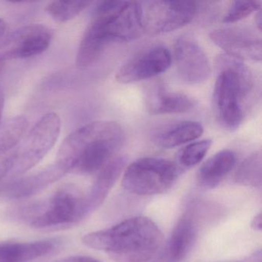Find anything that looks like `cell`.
<instances>
[{"instance_id":"6da1fadb","label":"cell","mask_w":262,"mask_h":262,"mask_svg":"<svg viewBox=\"0 0 262 262\" xmlns=\"http://www.w3.org/2000/svg\"><path fill=\"white\" fill-rule=\"evenodd\" d=\"M125 133L117 122L96 121L69 135L58 151L56 165L65 174L98 173L123 145Z\"/></svg>"},{"instance_id":"7a4b0ae2","label":"cell","mask_w":262,"mask_h":262,"mask_svg":"<svg viewBox=\"0 0 262 262\" xmlns=\"http://www.w3.org/2000/svg\"><path fill=\"white\" fill-rule=\"evenodd\" d=\"M143 31L139 2L100 3L81 39L78 55L85 62H96L108 44L134 40Z\"/></svg>"},{"instance_id":"3957f363","label":"cell","mask_w":262,"mask_h":262,"mask_svg":"<svg viewBox=\"0 0 262 262\" xmlns=\"http://www.w3.org/2000/svg\"><path fill=\"white\" fill-rule=\"evenodd\" d=\"M163 235L151 219L130 217L114 226L89 233L82 237L85 246L105 251L122 262H146L162 246Z\"/></svg>"},{"instance_id":"277c9868","label":"cell","mask_w":262,"mask_h":262,"mask_svg":"<svg viewBox=\"0 0 262 262\" xmlns=\"http://www.w3.org/2000/svg\"><path fill=\"white\" fill-rule=\"evenodd\" d=\"M216 78L213 94L214 113L223 128L234 131L242 125L245 105L251 99L254 79L242 61L228 55L216 60Z\"/></svg>"},{"instance_id":"5b68a950","label":"cell","mask_w":262,"mask_h":262,"mask_svg":"<svg viewBox=\"0 0 262 262\" xmlns=\"http://www.w3.org/2000/svg\"><path fill=\"white\" fill-rule=\"evenodd\" d=\"M17 214L37 229L69 228L89 215L85 196L70 185L58 190L47 201L24 207Z\"/></svg>"},{"instance_id":"8992f818","label":"cell","mask_w":262,"mask_h":262,"mask_svg":"<svg viewBox=\"0 0 262 262\" xmlns=\"http://www.w3.org/2000/svg\"><path fill=\"white\" fill-rule=\"evenodd\" d=\"M174 162L159 158H142L128 165L122 177V186L138 195L166 192L179 176Z\"/></svg>"},{"instance_id":"52a82bcc","label":"cell","mask_w":262,"mask_h":262,"mask_svg":"<svg viewBox=\"0 0 262 262\" xmlns=\"http://www.w3.org/2000/svg\"><path fill=\"white\" fill-rule=\"evenodd\" d=\"M61 120L55 113L44 115L30 130L20 148L9 158L10 172L21 174L39 163L57 142Z\"/></svg>"},{"instance_id":"ba28073f","label":"cell","mask_w":262,"mask_h":262,"mask_svg":"<svg viewBox=\"0 0 262 262\" xmlns=\"http://www.w3.org/2000/svg\"><path fill=\"white\" fill-rule=\"evenodd\" d=\"M139 5L143 30L151 34L182 28L193 20L199 9L191 1H145Z\"/></svg>"},{"instance_id":"9c48e42d","label":"cell","mask_w":262,"mask_h":262,"mask_svg":"<svg viewBox=\"0 0 262 262\" xmlns=\"http://www.w3.org/2000/svg\"><path fill=\"white\" fill-rule=\"evenodd\" d=\"M171 56L162 46L150 47L133 56L118 71L116 79L122 84L133 83L156 77L168 70Z\"/></svg>"},{"instance_id":"30bf717a","label":"cell","mask_w":262,"mask_h":262,"mask_svg":"<svg viewBox=\"0 0 262 262\" xmlns=\"http://www.w3.org/2000/svg\"><path fill=\"white\" fill-rule=\"evenodd\" d=\"M174 58L178 74L189 85L206 82L211 75V66L205 52L190 37L179 38L174 47Z\"/></svg>"},{"instance_id":"8fae6325","label":"cell","mask_w":262,"mask_h":262,"mask_svg":"<svg viewBox=\"0 0 262 262\" xmlns=\"http://www.w3.org/2000/svg\"><path fill=\"white\" fill-rule=\"evenodd\" d=\"M210 39L227 55L239 60L261 61V39L245 27H228L214 30Z\"/></svg>"},{"instance_id":"7c38bea8","label":"cell","mask_w":262,"mask_h":262,"mask_svg":"<svg viewBox=\"0 0 262 262\" xmlns=\"http://www.w3.org/2000/svg\"><path fill=\"white\" fill-rule=\"evenodd\" d=\"M53 38L51 29L42 24H31L19 29L12 37L11 48L0 56L7 59H24L42 54L50 47Z\"/></svg>"},{"instance_id":"4fadbf2b","label":"cell","mask_w":262,"mask_h":262,"mask_svg":"<svg viewBox=\"0 0 262 262\" xmlns=\"http://www.w3.org/2000/svg\"><path fill=\"white\" fill-rule=\"evenodd\" d=\"M145 100L147 112L152 116L188 113L194 107V100L189 96L169 91L161 84L147 90Z\"/></svg>"},{"instance_id":"5bb4252c","label":"cell","mask_w":262,"mask_h":262,"mask_svg":"<svg viewBox=\"0 0 262 262\" xmlns=\"http://www.w3.org/2000/svg\"><path fill=\"white\" fill-rule=\"evenodd\" d=\"M60 242L56 239L33 242H0V262H30L51 254Z\"/></svg>"},{"instance_id":"9a60e30c","label":"cell","mask_w":262,"mask_h":262,"mask_svg":"<svg viewBox=\"0 0 262 262\" xmlns=\"http://www.w3.org/2000/svg\"><path fill=\"white\" fill-rule=\"evenodd\" d=\"M125 163L126 159L125 157L114 158L98 172L90 193L85 196L88 214L96 211L103 203L110 190L120 177Z\"/></svg>"},{"instance_id":"2e32d148","label":"cell","mask_w":262,"mask_h":262,"mask_svg":"<svg viewBox=\"0 0 262 262\" xmlns=\"http://www.w3.org/2000/svg\"><path fill=\"white\" fill-rule=\"evenodd\" d=\"M198 225L191 214L182 216L174 226L167 244L166 255L170 262L183 260L198 237Z\"/></svg>"},{"instance_id":"e0dca14e","label":"cell","mask_w":262,"mask_h":262,"mask_svg":"<svg viewBox=\"0 0 262 262\" xmlns=\"http://www.w3.org/2000/svg\"><path fill=\"white\" fill-rule=\"evenodd\" d=\"M64 174L65 172L54 164L43 171L26 176L9 184L6 188L5 194L7 197L16 199L30 197L59 180Z\"/></svg>"},{"instance_id":"ac0fdd59","label":"cell","mask_w":262,"mask_h":262,"mask_svg":"<svg viewBox=\"0 0 262 262\" xmlns=\"http://www.w3.org/2000/svg\"><path fill=\"white\" fill-rule=\"evenodd\" d=\"M236 164V156L231 150H222L208 159L199 168L198 183L204 188L217 187L231 172Z\"/></svg>"},{"instance_id":"d6986e66","label":"cell","mask_w":262,"mask_h":262,"mask_svg":"<svg viewBox=\"0 0 262 262\" xmlns=\"http://www.w3.org/2000/svg\"><path fill=\"white\" fill-rule=\"evenodd\" d=\"M202 124L184 121L167 127L156 136L155 142L162 148H173L195 140L203 134Z\"/></svg>"},{"instance_id":"ffe728a7","label":"cell","mask_w":262,"mask_h":262,"mask_svg":"<svg viewBox=\"0 0 262 262\" xmlns=\"http://www.w3.org/2000/svg\"><path fill=\"white\" fill-rule=\"evenodd\" d=\"M29 121L24 116H15L0 127V156L19 143L27 133Z\"/></svg>"},{"instance_id":"44dd1931","label":"cell","mask_w":262,"mask_h":262,"mask_svg":"<svg viewBox=\"0 0 262 262\" xmlns=\"http://www.w3.org/2000/svg\"><path fill=\"white\" fill-rule=\"evenodd\" d=\"M234 180L244 186L260 188L262 183L261 151H256L241 164L234 176Z\"/></svg>"},{"instance_id":"7402d4cb","label":"cell","mask_w":262,"mask_h":262,"mask_svg":"<svg viewBox=\"0 0 262 262\" xmlns=\"http://www.w3.org/2000/svg\"><path fill=\"white\" fill-rule=\"evenodd\" d=\"M91 2L89 1H53L46 7V11L57 22L66 23L76 18Z\"/></svg>"},{"instance_id":"603a6c76","label":"cell","mask_w":262,"mask_h":262,"mask_svg":"<svg viewBox=\"0 0 262 262\" xmlns=\"http://www.w3.org/2000/svg\"><path fill=\"white\" fill-rule=\"evenodd\" d=\"M212 145L210 139L192 142L179 151L178 161L182 166L191 168L200 163Z\"/></svg>"},{"instance_id":"cb8c5ba5","label":"cell","mask_w":262,"mask_h":262,"mask_svg":"<svg viewBox=\"0 0 262 262\" xmlns=\"http://www.w3.org/2000/svg\"><path fill=\"white\" fill-rule=\"evenodd\" d=\"M259 1H234L223 18L225 24H234L248 17L254 12L260 10Z\"/></svg>"},{"instance_id":"d4e9b609","label":"cell","mask_w":262,"mask_h":262,"mask_svg":"<svg viewBox=\"0 0 262 262\" xmlns=\"http://www.w3.org/2000/svg\"><path fill=\"white\" fill-rule=\"evenodd\" d=\"M59 262H100L97 259L94 257H90V256L76 255L70 256L67 258L62 259Z\"/></svg>"},{"instance_id":"484cf974","label":"cell","mask_w":262,"mask_h":262,"mask_svg":"<svg viewBox=\"0 0 262 262\" xmlns=\"http://www.w3.org/2000/svg\"><path fill=\"white\" fill-rule=\"evenodd\" d=\"M262 217L261 213H258L254 216L253 220L251 221V227L254 231H261Z\"/></svg>"},{"instance_id":"4316f807","label":"cell","mask_w":262,"mask_h":262,"mask_svg":"<svg viewBox=\"0 0 262 262\" xmlns=\"http://www.w3.org/2000/svg\"><path fill=\"white\" fill-rule=\"evenodd\" d=\"M7 30H8V27H7V23L0 18V38L5 36Z\"/></svg>"},{"instance_id":"83f0119b","label":"cell","mask_w":262,"mask_h":262,"mask_svg":"<svg viewBox=\"0 0 262 262\" xmlns=\"http://www.w3.org/2000/svg\"><path fill=\"white\" fill-rule=\"evenodd\" d=\"M262 16H261V10H258L256 13L255 16V24L256 26H257V30H259V32H261V24H262Z\"/></svg>"},{"instance_id":"f1b7e54d","label":"cell","mask_w":262,"mask_h":262,"mask_svg":"<svg viewBox=\"0 0 262 262\" xmlns=\"http://www.w3.org/2000/svg\"><path fill=\"white\" fill-rule=\"evenodd\" d=\"M4 104H5V96H4V91L0 88V120L4 112Z\"/></svg>"},{"instance_id":"f546056e","label":"cell","mask_w":262,"mask_h":262,"mask_svg":"<svg viewBox=\"0 0 262 262\" xmlns=\"http://www.w3.org/2000/svg\"><path fill=\"white\" fill-rule=\"evenodd\" d=\"M4 65H5V61L0 57V74L2 73L3 70H4Z\"/></svg>"},{"instance_id":"4dcf8cb0","label":"cell","mask_w":262,"mask_h":262,"mask_svg":"<svg viewBox=\"0 0 262 262\" xmlns=\"http://www.w3.org/2000/svg\"><path fill=\"white\" fill-rule=\"evenodd\" d=\"M6 174H7L6 171H4V170H1V171H0V179H1L2 176H5Z\"/></svg>"}]
</instances>
